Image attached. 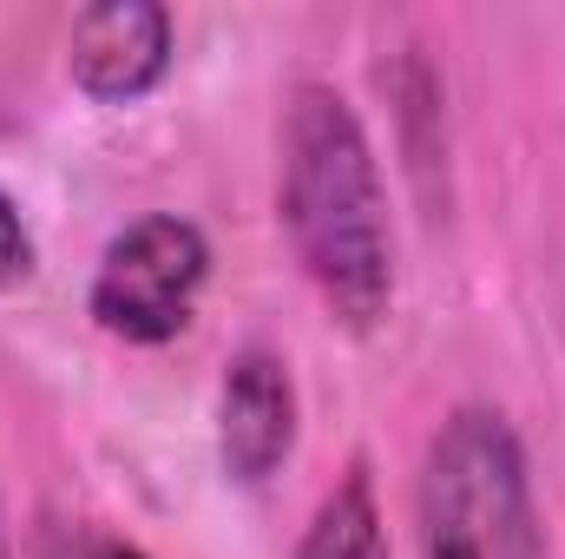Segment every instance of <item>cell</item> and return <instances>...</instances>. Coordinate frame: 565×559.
Returning <instances> with one entry per match:
<instances>
[{"instance_id":"obj_1","label":"cell","mask_w":565,"mask_h":559,"mask_svg":"<svg viewBox=\"0 0 565 559\" xmlns=\"http://www.w3.org/2000/svg\"><path fill=\"white\" fill-rule=\"evenodd\" d=\"M277 218L322 309L369 336L395 309V224L375 145L349 93L296 80L277 126Z\"/></svg>"},{"instance_id":"obj_2","label":"cell","mask_w":565,"mask_h":559,"mask_svg":"<svg viewBox=\"0 0 565 559\" xmlns=\"http://www.w3.org/2000/svg\"><path fill=\"white\" fill-rule=\"evenodd\" d=\"M415 534L422 559H546L526 441L500 409L460 402L427 434L415 467Z\"/></svg>"},{"instance_id":"obj_3","label":"cell","mask_w":565,"mask_h":559,"mask_svg":"<svg viewBox=\"0 0 565 559\" xmlns=\"http://www.w3.org/2000/svg\"><path fill=\"white\" fill-rule=\"evenodd\" d=\"M204 283H211V238L178 211H145L106 238L86 283V309L106 336L132 349H164L191 329Z\"/></svg>"},{"instance_id":"obj_4","label":"cell","mask_w":565,"mask_h":559,"mask_svg":"<svg viewBox=\"0 0 565 559\" xmlns=\"http://www.w3.org/2000/svg\"><path fill=\"white\" fill-rule=\"evenodd\" d=\"M296 454V376L277 349L244 342L217 382V461L224 481L264 487Z\"/></svg>"},{"instance_id":"obj_8","label":"cell","mask_w":565,"mask_h":559,"mask_svg":"<svg viewBox=\"0 0 565 559\" xmlns=\"http://www.w3.org/2000/svg\"><path fill=\"white\" fill-rule=\"evenodd\" d=\"M33 271H40V244H33V231H26L20 204L0 191V289H20Z\"/></svg>"},{"instance_id":"obj_5","label":"cell","mask_w":565,"mask_h":559,"mask_svg":"<svg viewBox=\"0 0 565 559\" xmlns=\"http://www.w3.org/2000/svg\"><path fill=\"white\" fill-rule=\"evenodd\" d=\"M66 73L93 106H132L171 73V13L158 0H99L73 13Z\"/></svg>"},{"instance_id":"obj_9","label":"cell","mask_w":565,"mask_h":559,"mask_svg":"<svg viewBox=\"0 0 565 559\" xmlns=\"http://www.w3.org/2000/svg\"><path fill=\"white\" fill-rule=\"evenodd\" d=\"M0 559H13V540H7V514H0Z\"/></svg>"},{"instance_id":"obj_6","label":"cell","mask_w":565,"mask_h":559,"mask_svg":"<svg viewBox=\"0 0 565 559\" xmlns=\"http://www.w3.org/2000/svg\"><path fill=\"white\" fill-rule=\"evenodd\" d=\"M296 559H388V527H382L369 461H349V474L316 500V514L296 540Z\"/></svg>"},{"instance_id":"obj_7","label":"cell","mask_w":565,"mask_h":559,"mask_svg":"<svg viewBox=\"0 0 565 559\" xmlns=\"http://www.w3.org/2000/svg\"><path fill=\"white\" fill-rule=\"evenodd\" d=\"M33 559H151V553L132 547V540H119V534H106V527H93V520H66V527L40 534V553Z\"/></svg>"}]
</instances>
